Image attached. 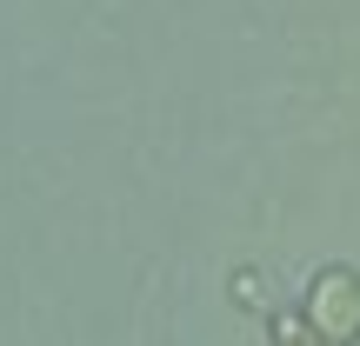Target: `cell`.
<instances>
[{
    "label": "cell",
    "mask_w": 360,
    "mask_h": 346,
    "mask_svg": "<svg viewBox=\"0 0 360 346\" xmlns=\"http://www.w3.org/2000/svg\"><path fill=\"white\" fill-rule=\"evenodd\" d=\"M314 320L327 326V333H360V280L354 273H327V286L314 293Z\"/></svg>",
    "instance_id": "obj_1"
}]
</instances>
